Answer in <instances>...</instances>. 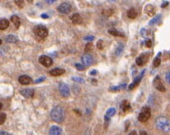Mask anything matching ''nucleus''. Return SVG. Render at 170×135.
<instances>
[{"label": "nucleus", "instance_id": "obj_37", "mask_svg": "<svg viewBox=\"0 0 170 135\" xmlns=\"http://www.w3.org/2000/svg\"><path fill=\"white\" fill-rule=\"evenodd\" d=\"M145 45L147 47H148V48H150L152 46V40H147L145 42Z\"/></svg>", "mask_w": 170, "mask_h": 135}, {"label": "nucleus", "instance_id": "obj_38", "mask_svg": "<svg viewBox=\"0 0 170 135\" xmlns=\"http://www.w3.org/2000/svg\"><path fill=\"white\" fill-rule=\"evenodd\" d=\"M141 34H142V36H147V31L145 29H142V31H141Z\"/></svg>", "mask_w": 170, "mask_h": 135}, {"label": "nucleus", "instance_id": "obj_47", "mask_svg": "<svg viewBox=\"0 0 170 135\" xmlns=\"http://www.w3.org/2000/svg\"><path fill=\"white\" fill-rule=\"evenodd\" d=\"M129 135H137V132H136V131H132V133H131Z\"/></svg>", "mask_w": 170, "mask_h": 135}, {"label": "nucleus", "instance_id": "obj_8", "mask_svg": "<svg viewBox=\"0 0 170 135\" xmlns=\"http://www.w3.org/2000/svg\"><path fill=\"white\" fill-rule=\"evenodd\" d=\"M153 86H155V88L160 91V92H165L166 91V88L163 84V81L161 80V78L159 76H156L155 79L153 80Z\"/></svg>", "mask_w": 170, "mask_h": 135}, {"label": "nucleus", "instance_id": "obj_29", "mask_svg": "<svg viewBox=\"0 0 170 135\" xmlns=\"http://www.w3.org/2000/svg\"><path fill=\"white\" fill-rule=\"evenodd\" d=\"M14 3H15V4L19 7V8H24V5H25L24 0H14Z\"/></svg>", "mask_w": 170, "mask_h": 135}, {"label": "nucleus", "instance_id": "obj_10", "mask_svg": "<svg viewBox=\"0 0 170 135\" xmlns=\"http://www.w3.org/2000/svg\"><path fill=\"white\" fill-rule=\"evenodd\" d=\"M81 61H82V63L84 65V66H89L92 65V63L94 61V59H93V57H92V55H89V54H85V55H83L82 56Z\"/></svg>", "mask_w": 170, "mask_h": 135}, {"label": "nucleus", "instance_id": "obj_16", "mask_svg": "<svg viewBox=\"0 0 170 135\" xmlns=\"http://www.w3.org/2000/svg\"><path fill=\"white\" fill-rule=\"evenodd\" d=\"M144 13H145L146 14H147L148 16H151L152 17V16H153L155 14V8L151 4H147L144 8Z\"/></svg>", "mask_w": 170, "mask_h": 135}, {"label": "nucleus", "instance_id": "obj_27", "mask_svg": "<svg viewBox=\"0 0 170 135\" xmlns=\"http://www.w3.org/2000/svg\"><path fill=\"white\" fill-rule=\"evenodd\" d=\"M161 55V53H159L158 55L154 59V61H153V66L154 67H158L159 66H160V64H161V59H160V57H159V55Z\"/></svg>", "mask_w": 170, "mask_h": 135}, {"label": "nucleus", "instance_id": "obj_42", "mask_svg": "<svg viewBox=\"0 0 170 135\" xmlns=\"http://www.w3.org/2000/svg\"><path fill=\"white\" fill-rule=\"evenodd\" d=\"M168 5H169V2H164V4L161 5V7H162V8H165V7H167Z\"/></svg>", "mask_w": 170, "mask_h": 135}, {"label": "nucleus", "instance_id": "obj_24", "mask_svg": "<svg viewBox=\"0 0 170 135\" xmlns=\"http://www.w3.org/2000/svg\"><path fill=\"white\" fill-rule=\"evenodd\" d=\"M126 83H124V84H121L120 86H111V87L110 88V91H111V92H119L121 89H124V88L126 87Z\"/></svg>", "mask_w": 170, "mask_h": 135}, {"label": "nucleus", "instance_id": "obj_19", "mask_svg": "<svg viewBox=\"0 0 170 135\" xmlns=\"http://www.w3.org/2000/svg\"><path fill=\"white\" fill-rule=\"evenodd\" d=\"M62 129L58 126H52L50 129L51 135H61Z\"/></svg>", "mask_w": 170, "mask_h": 135}, {"label": "nucleus", "instance_id": "obj_13", "mask_svg": "<svg viewBox=\"0 0 170 135\" xmlns=\"http://www.w3.org/2000/svg\"><path fill=\"white\" fill-rule=\"evenodd\" d=\"M145 73V71H143L142 73L139 75L137 77V78H135V80L133 81V82L129 86V90H133L135 87L137 86H138L139 83H140V81L142 80V76H143V75Z\"/></svg>", "mask_w": 170, "mask_h": 135}, {"label": "nucleus", "instance_id": "obj_28", "mask_svg": "<svg viewBox=\"0 0 170 135\" xmlns=\"http://www.w3.org/2000/svg\"><path fill=\"white\" fill-rule=\"evenodd\" d=\"M160 18H161V14H159V15H158V16H156V17H154V18H152L151 21L149 22V25H155V24H157V23L159 22Z\"/></svg>", "mask_w": 170, "mask_h": 135}, {"label": "nucleus", "instance_id": "obj_21", "mask_svg": "<svg viewBox=\"0 0 170 135\" xmlns=\"http://www.w3.org/2000/svg\"><path fill=\"white\" fill-rule=\"evenodd\" d=\"M11 21H12V23L15 26L16 29H18L20 26V18L17 15H13L11 17Z\"/></svg>", "mask_w": 170, "mask_h": 135}, {"label": "nucleus", "instance_id": "obj_23", "mask_svg": "<svg viewBox=\"0 0 170 135\" xmlns=\"http://www.w3.org/2000/svg\"><path fill=\"white\" fill-rule=\"evenodd\" d=\"M6 41L8 43H16L18 41V37L14 35H9L6 37Z\"/></svg>", "mask_w": 170, "mask_h": 135}, {"label": "nucleus", "instance_id": "obj_45", "mask_svg": "<svg viewBox=\"0 0 170 135\" xmlns=\"http://www.w3.org/2000/svg\"><path fill=\"white\" fill-rule=\"evenodd\" d=\"M140 135H148V134L146 133L145 131H141V132H140Z\"/></svg>", "mask_w": 170, "mask_h": 135}, {"label": "nucleus", "instance_id": "obj_33", "mask_svg": "<svg viewBox=\"0 0 170 135\" xmlns=\"http://www.w3.org/2000/svg\"><path fill=\"white\" fill-rule=\"evenodd\" d=\"M97 47L99 49H104V43H103V40H100L97 43Z\"/></svg>", "mask_w": 170, "mask_h": 135}, {"label": "nucleus", "instance_id": "obj_35", "mask_svg": "<svg viewBox=\"0 0 170 135\" xmlns=\"http://www.w3.org/2000/svg\"><path fill=\"white\" fill-rule=\"evenodd\" d=\"M75 66L78 71H83L84 70V66H83L81 64H78L77 63V64H75Z\"/></svg>", "mask_w": 170, "mask_h": 135}, {"label": "nucleus", "instance_id": "obj_50", "mask_svg": "<svg viewBox=\"0 0 170 135\" xmlns=\"http://www.w3.org/2000/svg\"><path fill=\"white\" fill-rule=\"evenodd\" d=\"M108 1H109V2H114L115 0H108Z\"/></svg>", "mask_w": 170, "mask_h": 135}, {"label": "nucleus", "instance_id": "obj_43", "mask_svg": "<svg viewBox=\"0 0 170 135\" xmlns=\"http://www.w3.org/2000/svg\"><path fill=\"white\" fill-rule=\"evenodd\" d=\"M0 135H10V134H9V133H7V132H4V131H1Z\"/></svg>", "mask_w": 170, "mask_h": 135}, {"label": "nucleus", "instance_id": "obj_39", "mask_svg": "<svg viewBox=\"0 0 170 135\" xmlns=\"http://www.w3.org/2000/svg\"><path fill=\"white\" fill-rule=\"evenodd\" d=\"M166 81L170 84V71L166 74Z\"/></svg>", "mask_w": 170, "mask_h": 135}, {"label": "nucleus", "instance_id": "obj_11", "mask_svg": "<svg viewBox=\"0 0 170 135\" xmlns=\"http://www.w3.org/2000/svg\"><path fill=\"white\" fill-rule=\"evenodd\" d=\"M34 93H35V91L33 89H31V88H25V89L20 90V94L23 97L26 98H33Z\"/></svg>", "mask_w": 170, "mask_h": 135}, {"label": "nucleus", "instance_id": "obj_44", "mask_svg": "<svg viewBox=\"0 0 170 135\" xmlns=\"http://www.w3.org/2000/svg\"><path fill=\"white\" fill-rule=\"evenodd\" d=\"M43 80H45V77H41V78H40V79H38V80L36 81V83H39L40 81H42Z\"/></svg>", "mask_w": 170, "mask_h": 135}, {"label": "nucleus", "instance_id": "obj_48", "mask_svg": "<svg viewBox=\"0 0 170 135\" xmlns=\"http://www.w3.org/2000/svg\"><path fill=\"white\" fill-rule=\"evenodd\" d=\"M95 74H96V71H93L90 72V75H95Z\"/></svg>", "mask_w": 170, "mask_h": 135}, {"label": "nucleus", "instance_id": "obj_9", "mask_svg": "<svg viewBox=\"0 0 170 135\" xmlns=\"http://www.w3.org/2000/svg\"><path fill=\"white\" fill-rule=\"evenodd\" d=\"M39 62H40L42 66H46V67H50L52 65V60L51 59L49 56H46V55H41V56H40Z\"/></svg>", "mask_w": 170, "mask_h": 135}, {"label": "nucleus", "instance_id": "obj_26", "mask_svg": "<svg viewBox=\"0 0 170 135\" xmlns=\"http://www.w3.org/2000/svg\"><path fill=\"white\" fill-rule=\"evenodd\" d=\"M123 49H124V45L121 43L119 44L118 46H117V48H116V50H115V55H120V54L122 53Z\"/></svg>", "mask_w": 170, "mask_h": 135}, {"label": "nucleus", "instance_id": "obj_6", "mask_svg": "<svg viewBox=\"0 0 170 135\" xmlns=\"http://www.w3.org/2000/svg\"><path fill=\"white\" fill-rule=\"evenodd\" d=\"M59 92H60V94L62 95V97H63V98L69 97L70 89L66 83H63V82L60 83V85H59Z\"/></svg>", "mask_w": 170, "mask_h": 135}, {"label": "nucleus", "instance_id": "obj_5", "mask_svg": "<svg viewBox=\"0 0 170 135\" xmlns=\"http://www.w3.org/2000/svg\"><path fill=\"white\" fill-rule=\"evenodd\" d=\"M57 10L58 12L61 13H64V14H67V13H69L72 10V6L69 3H63L62 4H60L58 8H57Z\"/></svg>", "mask_w": 170, "mask_h": 135}, {"label": "nucleus", "instance_id": "obj_36", "mask_svg": "<svg viewBox=\"0 0 170 135\" xmlns=\"http://www.w3.org/2000/svg\"><path fill=\"white\" fill-rule=\"evenodd\" d=\"M95 40V37L92 35H88V36L84 37V40H88V41H92Z\"/></svg>", "mask_w": 170, "mask_h": 135}, {"label": "nucleus", "instance_id": "obj_17", "mask_svg": "<svg viewBox=\"0 0 170 135\" xmlns=\"http://www.w3.org/2000/svg\"><path fill=\"white\" fill-rule=\"evenodd\" d=\"M64 73H65V70H63L62 68H55L50 71L51 76H59L63 75Z\"/></svg>", "mask_w": 170, "mask_h": 135}, {"label": "nucleus", "instance_id": "obj_41", "mask_svg": "<svg viewBox=\"0 0 170 135\" xmlns=\"http://www.w3.org/2000/svg\"><path fill=\"white\" fill-rule=\"evenodd\" d=\"M84 135H91V130L88 129L86 130V132L84 133Z\"/></svg>", "mask_w": 170, "mask_h": 135}, {"label": "nucleus", "instance_id": "obj_32", "mask_svg": "<svg viewBox=\"0 0 170 135\" xmlns=\"http://www.w3.org/2000/svg\"><path fill=\"white\" fill-rule=\"evenodd\" d=\"M72 79H73V81H74L75 82H78V83H84V79H83V78H81V77L73 76Z\"/></svg>", "mask_w": 170, "mask_h": 135}, {"label": "nucleus", "instance_id": "obj_49", "mask_svg": "<svg viewBox=\"0 0 170 135\" xmlns=\"http://www.w3.org/2000/svg\"><path fill=\"white\" fill-rule=\"evenodd\" d=\"M27 1H28L29 3H32V2H33V0H27Z\"/></svg>", "mask_w": 170, "mask_h": 135}, {"label": "nucleus", "instance_id": "obj_15", "mask_svg": "<svg viewBox=\"0 0 170 135\" xmlns=\"http://www.w3.org/2000/svg\"><path fill=\"white\" fill-rule=\"evenodd\" d=\"M70 19L72 20V22L74 24V25H79V24H81L82 23V18H81V16H80V14L79 13H73L71 17H70Z\"/></svg>", "mask_w": 170, "mask_h": 135}, {"label": "nucleus", "instance_id": "obj_34", "mask_svg": "<svg viewBox=\"0 0 170 135\" xmlns=\"http://www.w3.org/2000/svg\"><path fill=\"white\" fill-rule=\"evenodd\" d=\"M92 48H93V45H92L91 42H89V43L87 44V45H86V46H85V51H86V52H88V51H89V50H91Z\"/></svg>", "mask_w": 170, "mask_h": 135}, {"label": "nucleus", "instance_id": "obj_1", "mask_svg": "<svg viewBox=\"0 0 170 135\" xmlns=\"http://www.w3.org/2000/svg\"><path fill=\"white\" fill-rule=\"evenodd\" d=\"M51 117L56 123H62L65 117L64 109L60 106L55 107L51 112Z\"/></svg>", "mask_w": 170, "mask_h": 135}, {"label": "nucleus", "instance_id": "obj_7", "mask_svg": "<svg viewBox=\"0 0 170 135\" xmlns=\"http://www.w3.org/2000/svg\"><path fill=\"white\" fill-rule=\"evenodd\" d=\"M149 55H150V53H143L142 55H140L137 58L136 60V62H137V65L139 66H142L145 64L146 62L148 61L149 59Z\"/></svg>", "mask_w": 170, "mask_h": 135}, {"label": "nucleus", "instance_id": "obj_14", "mask_svg": "<svg viewBox=\"0 0 170 135\" xmlns=\"http://www.w3.org/2000/svg\"><path fill=\"white\" fill-rule=\"evenodd\" d=\"M31 78L27 75H22L19 77V82L21 85H29L31 83Z\"/></svg>", "mask_w": 170, "mask_h": 135}, {"label": "nucleus", "instance_id": "obj_20", "mask_svg": "<svg viewBox=\"0 0 170 135\" xmlns=\"http://www.w3.org/2000/svg\"><path fill=\"white\" fill-rule=\"evenodd\" d=\"M9 26V21L6 18H2L0 20V29L1 30H4Z\"/></svg>", "mask_w": 170, "mask_h": 135}, {"label": "nucleus", "instance_id": "obj_2", "mask_svg": "<svg viewBox=\"0 0 170 135\" xmlns=\"http://www.w3.org/2000/svg\"><path fill=\"white\" fill-rule=\"evenodd\" d=\"M155 124L156 127L161 131L164 132L170 131V122L165 117H158L155 121Z\"/></svg>", "mask_w": 170, "mask_h": 135}, {"label": "nucleus", "instance_id": "obj_30", "mask_svg": "<svg viewBox=\"0 0 170 135\" xmlns=\"http://www.w3.org/2000/svg\"><path fill=\"white\" fill-rule=\"evenodd\" d=\"M5 120H6V114L4 113V112H1V114H0V124L1 125L4 124Z\"/></svg>", "mask_w": 170, "mask_h": 135}, {"label": "nucleus", "instance_id": "obj_25", "mask_svg": "<svg viewBox=\"0 0 170 135\" xmlns=\"http://www.w3.org/2000/svg\"><path fill=\"white\" fill-rule=\"evenodd\" d=\"M109 34L112 35L114 36L124 37V35H123L122 33L119 32V31L117 30H115V29H110V30H109Z\"/></svg>", "mask_w": 170, "mask_h": 135}, {"label": "nucleus", "instance_id": "obj_46", "mask_svg": "<svg viewBox=\"0 0 170 135\" xmlns=\"http://www.w3.org/2000/svg\"><path fill=\"white\" fill-rule=\"evenodd\" d=\"M41 18H48V15H46V13H43V14H41Z\"/></svg>", "mask_w": 170, "mask_h": 135}, {"label": "nucleus", "instance_id": "obj_12", "mask_svg": "<svg viewBox=\"0 0 170 135\" xmlns=\"http://www.w3.org/2000/svg\"><path fill=\"white\" fill-rule=\"evenodd\" d=\"M120 110L122 112L124 113H126L132 110V107H131V104L130 102L127 101V100H124L122 102H121V105H120Z\"/></svg>", "mask_w": 170, "mask_h": 135}, {"label": "nucleus", "instance_id": "obj_18", "mask_svg": "<svg viewBox=\"0 0 170 135\" xmlns=\"http://www.w3.org/2000/svg\"><path fill=\"white\" fill-rule=\"evenodd\" d=\"M115 112H116V111L115 109L114 108V107H111V108H110V109H108L107 112H106V114H105V120L108 122L109 120H110V118L111 117H113L114 115L115 114Z\"/></svg>", "mask_w": 170, "mask_h": 135}, {"label": "nucleus", "instance_id": "obj_31", "mask_svg": "<svg viewBox=\"0 0 170 135\" xmlns=\"http://www.w3.org/2000/svg\"><path fill=\"white\" fill-rule=\"evenodd\" d=\"M103 14L104 15H105V16H111L112 14H113V10L112 9H105V10H104L103 11Z\"/></svg>", "mask_w": 170, "mask_h": 135}, {"label": "nucleus", "instance_id": "obj_40", "mask_svg": "<svg viewBox=\"0 0 170 135\" xmlns=\"http://www.w3.org/2000/svg\"><path fill=\"white\" fill-rule=\"evenodd\" d=\"M57 0H46V2L48 4H54L55 2H57Z\"/></svg>", "mask_w": 170, "mask_h": 135}, {"label": "nucleus", "instance_id": "obj_4", "mask_svg": "<svg viewBox=\"0 0 170 135\" xmlns=\"http://www.w3.org/2000/svg\"><path fill=\"white\" fill-rule=\"evenodd\" d=\"M34 33L37 35V36L41 37V38H46L48 35V30L46 29V27L44 25H36L34 28Z\"/></svg>", "mask_w": 170, "mask_h": 135}, {"label": "nucleus", "instance_id": "obj_22", "mask_svg": "<svg viewBox=\"0 0 170 135\" xmlns=\"http://www.w3.org/2000/svg\"><path fill=\"white\" fill-rule=\"evenodd\" d=\"M127 16H128V18H137V10L135 9V8H130L128 11H127Z\"/></svg>", "mask_w": 170, "mask_h": 135}, {"label": "nucleus", "instance_id": "obj_3", "mask_svg": "<svg viewBox=\"0 0 170 135\" xmlns=\"http://www.w3.org/2000/svg\"><path fill=\"white\" fill-rule=\"evenodd\" d=\"M151 116V110H150V107H143L142 108V110L140 112L138 116V120L142 123H145L147 122L149 117Z\"/></svg>", "mask_w": 170, "mask_h": 135}]
</instances>
